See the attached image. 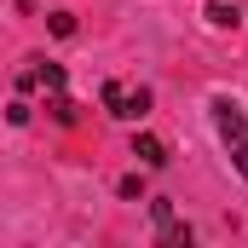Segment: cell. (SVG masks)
I'll list each match as a JSON object with an SVG mask.
<instances>
[{"mask_svg": "<svg viewBox=\"0 0 248 248\" xmlns=\"http://www.w3.org/2000/svg\"><path fill=\"white\" fill-rule=\"evenodd\" d=\"M104 110L116 116V122H139L144 110H150V87H127V81H104Z\"/></svg>", "mask_w": 248, "mask_h": 248, "instance_id": "7a4b0ae2", "label": "cell"}, {"mask_svg": "<svg viewBox=\"0 0 248 248\" xmlns=\"http://www.w3.org/2000/svg\"><path fill=\"white\" fill-rule=\"evenodd\" d=\"M133 156H139L144 168H162V162H168V144L150 139V133H139V139H133Z\"/></svg>", "mask_w": 248, "mask_h": 248, "instance_id": "5b68a950", "label": "cell"}, {"mask_svg": "<svg viewBox=\"0 0 248 248\" xmlns=\"http://www.w3.org/2000/svg\"><path fill=\"white\" fill-rule=\"evenodd\" d=\"M150 219H156V237L168 248H190V225H179L173 202H150Z\"/></svg>", "mask_w": 248, "mask_h": 248, "instance_id": "3957f363", "label": "cell"}, {"mask_svg": "<svg viewBox=\"0 0 248 248\" xmlns=\"http://www.w3.org/2000/svg\"><path fill=\"white\" fill-rule=\"evenodd\" d=\"M208 110H214V127H219V139H225V150H231L237 173L248 179V116L237 110V104H231V98H214Z\"/></svg>", "mask_w": 248, "mask_h": 248, "instance_id": "6da1fadb", "label": "cell"}, {"mask_svg": "<svg viewBox=\"0 0 248 248\" xmlns=\"http://www.w3.org/2000/svg\"><path fill=\"white\" fill-rule=\"evenodd\" d=\"M208 23L214 29H237L243 23V0H208Z\"/></svg>", "mask_w": 248, "mask_h": 248, "instance_id": "277c9868", "label": "cell"}, {"mask_svg": "<svg viewBox=\"0 0 248 248\" xmlns=\"http://www.w3.org/2000/svg\"><path fill=\"white\" fill-rule=\"evenodd\" d=\"M52 116H58L63 127H75V104H69V98H63V93H58V98H52Z\"/></svg>", "mask_w": 248, "mask_h": 248, "instance_id": "52a82bcc", "label": "cell"}, {"mask_svg": "<svg viewBox=\"0 0 248 248\" xmlns=\"http://www.w3.org/2000/svg\"><path fill=\"white\" fill-rule=\"evenodd\" d=\"M46 29H52V35H75V12H52Z\"/></svg>", "mask_w": 248, "mask_h": 248, "instance_id": "8992f818", "label": "cell"}]
</instances>
